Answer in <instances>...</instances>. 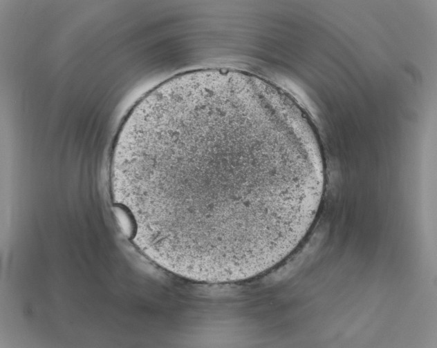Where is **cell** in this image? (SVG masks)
<instances>
[{"label":"cell","mask_w":437,"mask_h":348,"mask_svg":"<svg viewBox=\"0 0 437 348\" xmlns=\"http://www.w3.org/2000/svg\"><path fill=\"white\" fill-rule=\"evenodd\" d=\"M294 146L279 131L232 112L162 128L149 159L151 211L166 241L189 259H250L289 233L295 201Z\"/></svg>","instance_id":"obj_1"}]
</instances>
